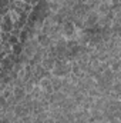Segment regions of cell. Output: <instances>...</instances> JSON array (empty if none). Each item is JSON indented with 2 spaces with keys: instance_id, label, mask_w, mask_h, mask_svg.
I'll return each mask as SVG.
<instances>
[{
  "instance_id": "obj_1",
  "label": "cell",
  "mask_w": 121,
  "mask_h": 123,
  "mask_svg": "<svg viewBox=\"0 0 121 123\" xmlns=\"http://www.w3.org/2000/svg\"><path fill=\"white\" fill-rule=\"evenodd\" d=\"M77 31L78 30L76 29V26H74L70 20H66V22L63 23V26H61V34H63L64 39H76Z\"/></svg>"
},
{
  "instance_id": "obj_2",
  "label": "cell",
  "mask_w": 121,
  "mask_h": 123,
  "mask_svg": "<svg viewBox=\"0 0 121 123\" xmlns=\"http://www.w3.org/2000/svg\"><path fill=\"white\" fill-rule=\"evenodd\" d=\"M37 47H38L37 40H36V39H29V40L23 44V53H24L29 59H31V57L34 56V53H36Z\"/></svg>"
},
{
  "instance_id": "obj_3",
  "label": "cell",
  "mask_w": 121,
  "mask_h": 123,
  "mask_svg": "<svg viewBox=\"0 0 121 123\" xmlns=\"http://www.w3.org/2000/svg\"><path fill=\"white\" fill-rule=\"evenodd\" d=\"M13 25H14V22L11 20V17L9 14L3 16V20L0 23V31L1 33H10L13 30Z\"/></svg>"
},
{
  "instance_id": "obj_4",
  "label": "cell",
  "mask_w": 121,
  "mask_h": 123,
  "mask_svg": "<svg viewBox=\"0 0 121 123\" xmlns=\"http://www.w3.org/2000/svg\"><path fill=\"white\" fill-rule=\"evenodd\" d=\"M40 89L47 94H51L53 93V87H51V82H50V77H44V79H40V83H38Z\"/></svg>"
},
{
  "instance_id": "obj_5",
  "label": "cell",
  "mask_w": 121,
  "mask_h": 123,
  "mask_svg": "<svg viewBox=\"0 0 121 123\" xmlns=\"http://www.w3.org/2000/svg\"><path fill=\"white\" fill-rule=\"evenodd\" d=\"M36 40H37L38 46H41V47H49L50 44H53L51 40H50V37H49V34H44V33H38L37 37H36Z\"/></svg>"
},
{
  "instance_id": "obj_6",
  "label": "cell",
  "mask_w": 121,
  "mask_h": 123,
  "mask_svg": "<svg viewBox=\"0 0 121 123\" xmlns=\"http://www.w3.org/2000/svg\"><path fill=\"white\" fill-rule=\"evenodd\" d=\"M27 93L24 92V87H13V97L16 99L17 103L23 102V99L26 97Z\"/></svg>"
},
{
  "instance_id": "obj_7",
  "label": "cell",
  "mask_w": 121,
  "mask_h": 123,
  "mask_svg": "<svg viewBox=\"0 0 121 123\" xmlns=\"http://www.w3.org/2000/svg\"><path fill=\"white\" fill-rule=\"evenodd\" d=\"M54 62L56 59H53V57H49V56H46V57H43V60L40 62V64L46 69V70H53V67H54Z\"/></svg>"
},
{
  "instance_id": "obj_8",
  "label": "cell",
  "mask_w": 121,
  "mask_h": 123,
  "mask_svg": "<svg viewBox=\"0 0 121 123\" xmlns=\"http://www.w3.org/2000/svg\"><path fill=\"white\" fill-rule=\"evenodd\" d=\"M50 82H51L53 92H59V90L61 89V77H57V76H50Z\"/></svg>"
},
{
  "instance_id": "obj_9",
  "label": "cell",
  "mask_w": 121,
  "mask_h": 123,
  "mask_svg": "<svg viewBox=\"0 0 121 123\" xmlns=\"http://www.w3.org/2000/svg\"><path fill=\"white\" fill-rule=\"evenodd\" d=\"M120 67H121L120 59H113V60H111V63H110V69H111L114 73H118V72H120Z\"/></svg>"
},
{
  "instance_id": "obj_10",
  "label": "cell",
  "mask_w": 121,
  "mask_h": 123,
  "mask_svg": "<svg viewBox=\"0 0 121 123\" xmlns=\"http://www.w3.org/2000/svg\"><path fill=\"white\" fill-rule=\"evenodd\" d=\"M11 53L14 55V56H19L20 53H23V43H16V44H13L11 46Z\"/></svg>"
},
{
  "instance_id": "obj_11",
  "label": "cell",
  "mask_w": 121,
  "mask_h": 123,
  "mask_svg": "<svg viewBox=\"0 0 121 123\" xmlns=\"http://www.w3.org/2000/svg\"><path fill=\"white\" fill-rule=\"evenodd\" d=\"M16 43H19V37H17V36H13V34L10 33V39H9V44H10V46H13V44H16Z\"/></svg>"
},
{
  "instance_id": "obj_12",
  "label": "cell",
  "mask_w": 121,
  "mask_h": 123,
  "mask_svg": "<svg viewBox=\"0 0 121 123\" xmlns=\"http://www.w3.org/2000/svg\"><path fill=\"white\" fill-rule=\"evenodd\" d=\"M9 39H10V33H1V37H0V42H9Z\"/></svg>"
},
{
  "instance_id": "obj_13",
  "label": "cell",
  "mask_w": 121,
  "mask_h": 123,
  "mask_svg": "<svg viewBox=\"0 0 121 123\" xmlns=\"http://www.w3.org/2000/svg\"><path fill=\"white\" fill-rule=\"evenodd\" d=\"M9 12H10L9 6H6V7H1V9H0V16H6V14H9Z\"/></svg>"
},
{
  "instance_id": "obj_14",
  "label": "cell",
  "mask_w": 121,
  "mask_h": 123,
  "mask_svg": "<svg viewBox=\"0 0 121 123\" xmlns=\"http://www.w3.org/2000/svg\"><path fill=\"white\" fill-rule=\"evenodd\" d=\"M31 10H33V6H31V4H27V3H26V4H24V7H23V12L29 14V13H30Z\"/></svg>"
},
{
  "instance_id": "obj_15",
  "label": "cell",
  "mask_w": 121,
  "mask_h": 123,
  "mask_svg": "<svg viewBox=\"0 0 121 123\" xmlns=\"http://www.w3.org/2000/svg\"><path fill=\"white\" fill-rule=\"evenodd\" d=\"M20 31H22V30H19V29H13L10 33H11L13 36H17V37H19V36H20Z\"/></svg>"
},
{
  "instance_id": "obj_16",
  "label": "cell",
  "mask_w": 121,
  "mask_h": 123,
  "mask_svg": "<svg viewBox=\"0 0 121 123\" xmlns=\"http://www.w3.org/2000/svg\"><path fill=\"white\" fill-rule=\"evenodd\" d=\"M4 87H6V86H3V85H0V96H1V93H3V90H4Z\"/></svg>"
},
{
  "instance_id": "obj_17",
  "label": "cell",
  "mask_w": 121,
  "mask_h": 123,
  "mask_svg": "<svg viewBox=\"0 0 121 123\" xmlns=\"http://www.w3.org/2000/svg\"><path fill=\"white\" fill-rule=\"evenodd\" d=\"M1 70H3V67H1V63H0V72H1Z\"/></svg>"
},
{
  "instance_id": "obj_18",
  "label": "cell",
  "mask_w": 121,
  "mask_h": 123,
  "mask_svg": "<svg viewBox=\"0 0 121 123\" xmlns=\"http://www.w3.org/2000/svg\"><path fill=\"white\" fill-rule=\"evenodd\" d=\"M23 1H24V0H23Z\"/></svg>"
}]
</instances>
